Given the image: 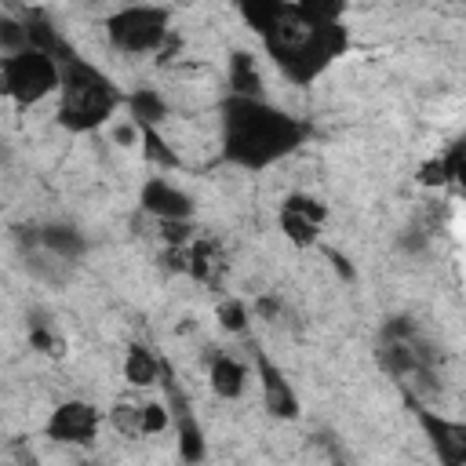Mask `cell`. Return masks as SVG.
I'll use <instances>...</instances> for the list:
<instances>
[{
  "label": "cell",
  "mask_w": 466,
  "mask_h": 466,
  "mask_svg": "<svg viewBox=\"0 0 466 466\" xmlns=\"http://www.w3.org/2000/svg\"><path fill=\"white\" fill-rule=\"evenodd\" d=\"M375 357H379V368L400 386L404 397L433 400V393H437L433 379H437V357L441 353L426 339V331L419 328L415 317L397 313V317L382 320Z\"/></svg>",
  "instance_id": "cell-4"
},
{
  "label": "cell",
  "mask_w": 466,
  "mask_h": 466,
  "mask_svg": "<svg viewBox=\"0 0 466 466\" xmlns=\"http://www.w3.org/2000/svg\"><path fill=\"white\" fill-rule=\"evenodd\" d=\"M226 95H244V98H262L266 95L262 62L251 47H233L226 55Z\"/></svg>",
  "instance_id": "cell-18"
},
{
  "label": "cell",
  "mask_w": 466,
  "mask_h": 466,
  "mask_svg": "<svg viewBox=\"0 0 466 466\" xmlns=\"http://www.w3.org/2000/svg\"><path fill=\"white\" fill-rule=\"evenodd\" d=\"M106 411L87 397H66L58 400L44 419V437L62 448H91L102 437Z\"/></svg>",
  "instance_id": "cell-9"
},
{
  "label": "cell",
  "mask_w": 466,
  "mask_h": 466,
  "mask_svg": "<svg viewBox=\"0 0 466 466\" xmlns=\"http://www.w3.org/2000/svg\"><path fill=\"white\" fill-rule=\"evenodd\" d=\"M106 422L127 441H146V437H160L171 430L164 397L157 400V397H146V390H131V386L109 404Z\"/></svg>",
  "instance_id": "cell-10"
},
{
  "label": "cell",
  "mask_w": 466,
  "mask_h": 466,
  "mask_svg": "<svg viewBox=\"0 0 466 466\" xmlns=\"http://www.w3.org/2000/svg\"><path fill=\"white\" fill-rule=\"evenodd\" d=\"M58 91V62L44 47H18L11 55H0V98L11 102L18 113L55 98Z\"/></svg>",
  "instance_id": "cell-6"
},
{
  "label": "cell",
  "mask_w": 466,
  "mask_h": 466,
  "mask_svg": "<svg viewBox=\"0 0 466 466\" xmlns=\"http://www.w3.org/2000/svg\"><path fill=\"white\" fill-rule=\"evenodd\" d=\"M138 211L149 215L153 222L164 218H197V200L186 186H178L171 175H149L138 186Z\"/></svg>",
  "instance_id": "cell-14"
},
{
  "label": "cell",
  "mask_w": 466,
  "mask_h": 466,
  "mask_svg": "<svg viewBox=\"0 0 466 466\" xmlns=\"http://www.w3.org/2000/svg\"><path fill=\"white\" fill-rule=\"evenodd\" d=\"M328 218H331V208L317 193H306V189H291L277 204V229L299 251L320 248L324 229H328Z\"/></svg>",
  "instance_id": "cell-8"
},
{
  "label": "cell",
  "mask_w": 466,
  "mask_h": 466,
  "mask_svg": "<svg viewBox=\"0 0 466 466\" xmlns=\"http://www.w3.org/2000/svg\"><path fill=\"white\" fill-rule=\"evenodd\" d=\"M248 302H251V317H255V320H266V324H277L280 313H284V299L273 295V291H266V295H258V299H248Z\"/></svg>",
  "instance_id": "cell-27"
},
{
  "label": "cell",
  "mask_w": 466,
  "mask_h": 466,
  "mask_svg": "<svg viewBox=\"0 0 466 466\" xmlns=\"http://www.w3.org/2000/svg\"><path fill=\"white\" fill-rule=\"evenodd\" d=\"M313 138L309 120L284 106L244 95H222L218 102V164L237 171H269L295 157Z\"/></svg>",
  "instance_id": "cell-1"
},
{
  "label": "cell",
  "mask_w": 466,
  "mask_h": 466,
  "mask_svg": "<svg viewBox=\"0 0 466 466\" xmlns=\"http://www.w3.org/2000/svg\"><path fill=\"white\" fill-rule=\"evenodd\" d=\"M58 62V91H55V124L66 135H95L124 109V87L91 58L80 55L69 36L51 47Z\"/></svg>",
  "instance_id": "cell-2"
},
{
  "label": "cell",
  "mask_w": 466,
  "mask_h": 466,
  "mask_svg": "<svg viewBox=\"0 0 466 466\" xmlns=\"http://www.w3.org/2000/svg\"><path fill=\"white\" fill-rule=\"evenodd\" d=\"M102 36L109 51L127 58L160 55L175 36V11L157 0H127L102 18Z\"/></svg>",
  "instance_id": "cell-5"
},
{
  "label": "cell",
  "mask_w": 466,
  "mask_h": 466,
  "mask_svg": "<svg viewBox=\"0 0 466 466\" xmlns=\"http://www.w3.org/2000/svg\"><path fill=\"white\" fill-rule=\"evenodd\" d=\"M229 4H233V11L240 15V22L258 36V44H262L266 36H273V33L295 15L291 0H229Z\"/></svg>",
  "instance_id": "cell-19"
},
{
  "label": "cell",
  "mask_w": 466,
  "mask_h": 466,
  "mask_svg": "<svg viewBox=\"0 0 466 466\" xmlns=\"http://www.w3.org/2000/svg\"><path fill=\"white\" fill-rule=\"evenodd\" d=\"M186 280H193L197 288L222 295L229 284V248L222 237L197 229L193 240L186 244Z\"/></svg>",
  "instance_id": "cell-13"
},
{
  "label": "cell",
  "mask_w": 466,
  "mask_h": 466,
  "mask_svg": "<svg viewBox=\"0 0 466 466\" xmlns=\"http://www.w3.org/2000/svg\"><path fill=\"white\" fill-rule=\"evenodd\" d=\"M135 131H138L135 146H138V153H142V160H146L149 167H157V171H164V175H171V171H178V167H182V157H178V149L167 142L164 127L135 124Z\"/></svg>",
  "instance_id": "cell-22"
},
{
  "label": "cell",
  "mask_w": 466,
  "mask_h": 466,
  "mask_svg": "<svg viewBox=\"0 0 466 466\" xmlns=\"http://www.w3.org/2000/svg\"><path fill=\"white\" fill-rule=\"evenodd\" d=\"M29 44V33H25V22L22 15L15 11H0V55H11L18 47Z\"/></svg>",
  "instance_id": "cell-26"
},
{
  "label": "cell",
  "mask_w": 466,
  "mask_h": 466,
  "mask_svg": "<svg viewBox=\"0 0 466 466\" xmlns=\"http://www.w3.org/2000/svg\"><path fill=\"white\" fill-rule=\"evenodd\" d=\"M157 266L171 277H186V244H160Z\"/></svg>",
  "instance_id": "cell-28"
},
{
  "label": "cell",
  "mask_w": 466,
  "mask_h": 466,
  "mask_svg": "<svg viewBox=\"0 0 466 466\" xmlns=\"http://www.w3.org/2000/svg\"><path fill=\"white\" fill-rule=\"evenodd\" d=\"M291 7L306 25H339L350 15V0H291Z\"/></svg>",
  "instance_id": "cell-25"
},
{
  "label": "cell",
  "mask_w": 466,
  "mask_h": 466,
  "mask_svg": "<svg viewBox=\"0 0 466 466\" xmlns=\"http://www.w3.org/2000/svg\"><path fill=\"white\" fill-rule=\"evenodd\" d=\"M251 386V360H244L233 350H211L208 353V390L215 400H240Z\"/></svg>",
  "instance_id": "cell-16"
},
{
  "label": "cell",
  "mask_w": 466,
  "mask_h": 466,
  "mask_svg": "<svg viewBox=\"0 0 466 466\" xmlns=\"http://www.w3.org/2000/svg\"><path fill=\"white\" fill-rule=\"evenodd\" d=\"M4 208H7V204H4V193H0V215H4Z\"/></svg>",
  "instance_id": "cell-29"
},
{
  "label": "cell",
  "mask_w": 466,
  "mask_h": 466,
  "mask_svg": "<svg viewBox=\"0 0 466 466\" xmlns=\"http://www.w3.org/2000/svg\"><path fill=\"white\" fill-rule=\"evenodd\" d=\"M25 339H29V350L47 357V360H66L69 357V339H66V331L51 317L33 313L29 324H25Z\"/></svg>",
  "instance_id": "cell-23"
},
{
  "label": "cell",
  "mask_w": 466,
  "mask_h": 466,
  "mask_svg": "<svg viewBox=\"0 0 466 466\" xmlns=\"http://www.w3.org/2000/svg\"><path fill=\"white\" fill-rule=\"evenodd\" d=\"M462 182H466V142H462V135L444 142L437 153H430L415 167V186H422V189H459Z\"/></svg>",
  "instance_id": "cell-15"
},
{
  "label": "cell",
  "mask_w": 466,
  "mask_h": 466,
  "mask_svg": "<svg viewBox=\"0 0 466 466\" xmlns=\"http://www.w3.org/2000/svg\"><path fill=\"white\" fill-rule=\"evenodd\" d=\"M160 390H164V404H167V415H171V430L175 433V455L182 462H204L208 459V437H204V422L186 393V386L178 382L171 360L164 357V371H160Z\"/></svg>",
  "instance_id": "cell-7"
},
{
  "label": "cell",
  "mask_w": 466,
  "mask_h": 466,
  "mask_svg": "<svg viewBox=\"0 0 466 466\" xmlns=\"http://www.w3.org/2000/svg\"><path fill=\"white\" fill-rule=\"evenodd\" d=\"M251 379L258 382L262 393V411L277 422H295L302 419V397L291 386L288 371L266 353V350H251Z\"/></svg>",
  "instance_id": "cell-12"
},
{
  "label": "cell",
  "mask_w": 466,
  "mask_h": 466,
  "mask_svg": "<svg viewBox=\"0 0 466 466\" xmlns=\"http://www.w3.org/2000/svg\"><path fill=\"white\" fill-rule=\"evenodd\" d=\"M131 124H153V127H164L171 120V102L164 91L157 87H131L124 91V109H120Z\"/></svg>",
  "instance_id": "cell-21"
},
{
  "label": "cell",
  "mask_w": 466,
  "mask_h": 466,
  "mask_svg": "<svg viewBox=\"0 0 466 466\" xmlns=\"http://www.w3.org/2000/svg\"><path fill=\"white\" fill-rule=\"evenodd\" d=\"M415 426L422 430L426 444L433 448L441 466H466V422L441 411L433 400H419V397H404Z\"/></svg>",
  "instance_id": "cell-11"
},
{
  "label": "cell",
  "mask_w": 466,
  "mask_h": 466,
  "mask_svg": "<svg viewBox=\"0 0 466 466\" xmlns=\"http://www.w3.org/2000/svg\"><path fill=\"white\" fill-rule=\"evenodd\" d=\"M164 371V353H157L149 342H127L120 357V379L131 390H157Z\"/></svg>",
  "instance_id": "cell-17"
},
{
  "label": "cell",
  "mask_w": 466,
  "mask_h": 466,
  "mask_svg": "<svg viewBox=\"0 0 466 466\" xmlns=\"http://www.w3.org/2000/svg\"><path fill=\"white\" fill-rule=\"evenodd\" d=\"M353 47V33L346 22L339 25H306L299 15H291L273 36L262 40L266 58L291 87H313L339 58H346Z\"/></svg>",
  "instance_id": "cell-3"
},
{
  "label": "cell",
  "mask_w": 466,
  "mask_h": 466,
  "mask_svg": "<svg viewBox=\"0 0 466 466\" xmlns=\"http://www.w3.org/2000/svg\"><path fill=\"white\" fill-rule=\"evenodd\" d=\"M40 251L66 266H76L87 255V233H80V226L73 222H40Z\"/></svg>",
  "instance_id": "cell-20"
},
{
  "label": "cell",
  "mask_w": 466,
  "mask_h": 466,
  "mask_svg": "<svg viewBox=\"0 0 466 466\" xmlns=\"http://www.w3.org/2000/svg\"><path fill=\"white\" fill-rule=\"evenodd\" d=\"M215 320H218V331H226L233 339H244L251 331V324H255L251 302L233 295V291H222V295H215Z\"/></svg>",
  "instance_id": "cell-24"
}]
</instances>
